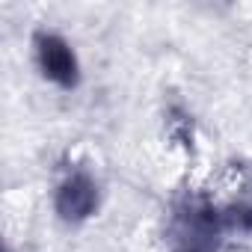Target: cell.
<instances>
[{"label":"cell","instance_id":"obj_1","mask_svg":"<svg viewBox=\"0 0 252 252\" xmlns=\"http://www.w3.org/2000/svg\"><path fill=\"white\" fill-rule=\"evenodd\" d=\"M222 225H225V217L208 202L190 205L187 211L178 214V222H175L178 252H214L220 243Z\"/></svg>","mask_w":252,"mask_h":252},{"label":"cell","instance_id":"obj_2","mask_svg":"<svg viewBox=\"0 0 252 252\" xmlns=\"http://www.w3.org/2000/svg\"><path fill=\"white\" fill-rule=\"evenodd\" d=\"M36 48V65L42 71V77H48L51 83L63 86V89H74L80 80V65L77 57L71 51V45L57 36V33H36L33 39Z\"/></svg>","mask_w":252,"mask_h":252},{"label":"cell","instance_id":"obj_3","mask_svg":"<svg viewBox=\"0 0 252 252\" xmlns=\"http://www.w3.org/2000/svg\"><path fill=\"white\" fill-rule=\"evenodd\" d=\"M54 208L63 222H83L98 211V184L86 172H71L54 193Z\"/></svg>","mask_w":252,"mask_h":252},{"label":"cell","instance_id":"obj_4","mask_svg":"<svg viewBox=\"0 0 252 252\" xmlns=\"http://www.w3.org/2000/svg\"><path fill=\"white\" fill-rule=\"evenodd\" d=\"M6 252H9V249H6Z\"/></svg>","mask_w":252,"mask_h":252}]
</instances>
